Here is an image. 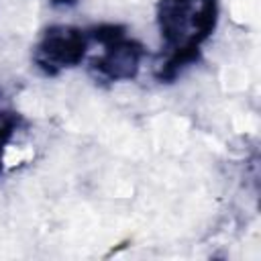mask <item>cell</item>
Listing matches in <instances>:
<instances>
[{
    "label": "cell",
    "instance_id": "1",
    "mask_svg": "<svg viewBox=\"0 0 261 261\" xmlns=\"http://www.w3.org/2000/svg\"><path fill=\"white\" fill-rule=\"evenodd\" d=\"M220 16L218 0H159L157 29L165 51L155 71L159 84L175 82L202 59V49L214 35Z\"/></svg>",
    "mask_w": 261,
    "mask_h": 261
},
{
    "label": "cell",
    "instance_id": "2",
    "mask_svg": "<svg viewBox=\"0 0 261 261\" xmlns=\"http://www.w3.org/2000/svg\"><path fill=\"white\" fill-rule=\"evenodd\" d=\"M94 43L102 47L88 71L100 84H120L130 82L139 75L141 63L147 57V49L141 41L128 37L124 24L118 22H100L88 29Z\"/></svg>",
    "mask_w": 261,
    "mask_h": 261
},
{
    "label": "cell",
    "instance_id": "3",
    "mask_svg": "<svg viewBox=\"0 0 261 261\" xmlns=\"http://www.w3.org/2000/svg\"><path fill=\"white\" fill-rule=\"evenodd\" d=\"M92 43L88 29L51 24L41 33L33 49V63L45 77H55L61 71L77 67L86 59Z\"/></svg>",
    "mask_w": 261,
    "mask_h": 261
},
{
    "label": "cell",
    "instance_id": "4",
    "mask_svg": "<svg viewBox=\"0 0 261 261\" xmlns=\"http://www.w3.org/2000/svg\"><path fill=\"white\" fill-rule=\"evenodd\" d=\"M24 124V118L20 112L10 110V108H2L0 110V175L4 171V155L8 145L12 143L14 135L20 130V126Z\"/></svg>",
    "mask_w": 261,
    "mask_h": 261
}]
</instances>
